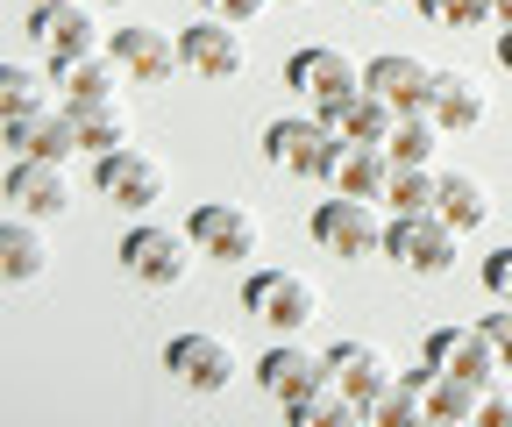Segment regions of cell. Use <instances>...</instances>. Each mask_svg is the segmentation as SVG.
Segmentation results:
<instances>
[{
  "label": "cell",
  "mask_w": 512,
  "mask_h": 427,
  "mask_svg": "<svg viewBox=\"0 0 512 427\" xmlns=\"http://www.w3.org/2000/svg\"><path fill=\"white\" fill-rule=\"evenodd\" d=\"M313 242H320L328 257L363 264V257H384V221L370 214V200L335 193V200H320V207H313Z\"/></svg>",
  "instance_id": "cell-5"
},
{
  "label": "cell",
  "mask_w": 512,
  "mask_h": 427,
  "mask_svg": "<svg viewBox=\"0 0 512 427\" xmlns=\"http://www.w3.org/2000/svg\"><path fill=\"white\" fill-rule=\"evenodd\" d=\"M363 8H392V0H363Z\"/></svg>",
  "instance_id": "cell-40"
},
{
  "label": "cell",
  "mask_w": 512,
  "mask_h": 427,
  "mask_svg": "<svg viewBox=\"0 0 512 427\" xmlns=\"http://www.w3.org/2000/svg\"><path fill=\"white\" fill-rule=\"evenodd\" d=\"M335 193H356V200H384V178H392V150L384 143H356V136H335L328 164H320Z\"/></svg>",
  "instance_id": "cell-17"
},
{
  "label": "cell",
  "mask_w": 512,
  "mask_h": 427,
  "mask_svg": "<svg viewBox=\"0 0 512 427\" xmlns=\"http://www.w3.org/2000/svg\"><path fill=\"white\" fill-rule=\"evenodd\" d=\"M484 392L477 378H456V371H434L427 378V427H477L484 420Z\"/></svg>",
  "instance_id": "cell-22"
},
{
  "label": "cell",
  "mask_w": 512,
  "mask_h": 427,
  "mask_svg": "<svg viewBox=\"0 0 512 427\" xmlns=\"http://www.w3.org/2000/svg\"><path fill=\"white\" fill-rule=\"evenodd\" d=\"M192 242H200V257H214V264H249L256 250H264V221H256L249 207H235V200H207V207H192Z\"/></svg>",
  "instance_id": "cell-8"
},
{
  "label": "cell",
  "mask_w": 512,
  "mask_h": 427,
  "mask_svg": "<svg viewBox=\"0 0 512 427\" xmlns=\"http://www.w3.org/2000/svg\"><path fill=\"white\" fill-rule=\"evenodd\" d=\"M484 292L498 299V307H512V242H498V250L484 257Z\"/></svg>",
  "instance_id": "cell-32"
},
{
  "label": "cell",
  "mask_w": 512,
  "mask_h": 427,
  "mask_svg": "<svg viewBox=\"0 0 512 427\" xmlns=\"http://www.w3.org/2000/svg\"><path fill=\"white\" fill-rule=\"evenodd\" d=\"M320 121H328L335 136H356V143H392L399 107H392V100H377V93L363 86V93H349V100H335V107H320Z\"/></svg>",
  "instance_id": "cell-21"
},
{
  "label": "cell",
  "mask_w": 512,
  "mask_h": 427,
  "mask_svg": "<svg viewBox=\"0 0 512 427\" xmlns=\"http://www.w3.org/2000/svg\"><path fill=\"white\" fill-rule=\"evenodd\" d=\"M164 371H171L178 385H192V392H228L235 371H242V356H235V342L192 328V335H171V342H164Z\"/></svg>",
  "instance_id": "cell-9"
},
{
  "label": "cell",
  "mask_w": 512,
  "mask_h": 427,
  "mask_svg": "<svg viewBox=\"0 0 512 427\" xmlns=\"http://www.w3.org/2000/svg\"><path fill=\"white\" fill-rule=\"evenodd\" d=\"M107 57H114L136 86H171V79L185 72L178 36H164V29H114V36H107Z\"/></svg>",
  "instance_id": "cell-14"
},
{
  "label": "cell",
  "mask_w": 512,
  "mask_h": 427,
  "mask_svg": "<svg viewBox=\"0 0 512 427\" xmlns=\"http://www.w3.org/2000/svg\"><path fill=\"white\" fill-rule=\"evenodd\" d=\"M484 335L498 342V356H505V371H512V307H505V314H484Z\"/></svg>",
  "instance_id": "cell-34"
},
{
  "label": "cell",
  "mask_w": 512,
  "mask_h": 427,
  "mask_svg": "<svg viewBox=\"0 0 512 427\" xmlns=\"http://www.w3.org/2000/svg\"><path fill=\"white\" fill-rule=\"evenodd\" d=\"M242 307L264 321L271 335H306V328L320 321V285L299 278V271L264 264V271H249V278H242Z\"/></svg>",
  "instance_id": "cell-1"
},
{
  "label": "cell",
  "mask_w": 512,
  "mask_h": 427,
  "mask_svg": "<svg viewBox=\"0 0 512 427\" xmlns=\"http://www.w3.org/2000/svg\"><path fill=\"white\" fill-rule=\"evenodd\" d=\"M271 0H200V15H228V22H256Z\"/></svg>",
  "instance_id": "cell-33"
},
{
  "label": "cell",
  "mask_w": 512,
  "mask_h": 427,
  "mask_svg": "<svg viewBox=\"0 0 512 427\" xmlns=\"http://www.w3.org/2000/svg\"><path fill=\"white\" fill-rule=\"evenodd\" d=\"M328 371H335V385L363 406V399H377L384 385H392L399 371H392V356H384L377 342H335L328 349Z\"/></svg>",
  "instance_id": "cell-20"
},
{
  "label": "cell",
  "mask_w": 512,
  "mask_h": 427,
  "mask_svg": "<svg viewBox=\"0 0 512 427\" xmlns=\"http://www.w3.org/2000/svg\"><path fill=\"white\" fill-rule=\"evenodd\" d=\"M335 371H328V349H306L299 335H278L264 356H256V385H264L278 406L292 399V392H313V385H328Z\"/></svg>",
  "instance_id": "cell-13"
},
{
  "label": "cell",
  "mask_w": 512,
  "mask_h": 427,
  "mask_svg": "<svg viewBox=\"0 0 512 427\" xmlns=\"http://www.w3.org/2000/svg\"><path fill=\"white\" fill-rule=\"evenodd\" d=\"M420 356L434 363V371H456V378H477V385H491V378L505 371V356H498V342L484 335V321H477V328H434V335L420 342Z\"/></svg>",
  "instance_id": "cell-15"
},
{
  "label": "cell",
  "mask_w": 512,
  "mask_h": 427,
  "mask_svg": "<svg viewBox=\"0 0 512 427\" xmlns=\"http://www.w3.org/2000/svg\"><path fill=\"white\" fill-rule=\"evenodd\" d=\"M285 420H292V427H349V420H363V413H356V399L328 378V385H313V392H292V399H285Z\"/></svg>",
  "instance_id": "cell-26"
},
{
  "label": "cell",
  "mask_w": 512,
  "mask_h": 427,
  "mask_svg": "<svg viewBox=\"0 0 512 427\" xmlns=\"http://www.w3.org/2000/svg\"><path fill=\"white\" fill-rule=\"evenodd\" d=\"M363 86H370L377 100H392L399 114H413V107H427V86H434V72L420 65V57H406V50H384V57H370Z\"/></svg>",
  "instance_id": "cell-19"
},
{
  "label": "cell",
  "mask_w": 512,
  "mask_h": 427,
  "mask_svg": "<svg viewBox=\"0 0 512 427\" xmlns=\"http://www.w3.org/2000/svg\"><path fill=\"white\" fill-rule=\"evenodd\" d=\"M29 29H36V50L57 65H72V57H100L114 29H100V8L93 0H64V8H29Z\"/></svg>",
  "instance_id": "cell-3"
},
{
  "label": "cell",
  "mask_w": 512,
  "mask_h": 427,
  "mask_svg": "<svg viewBox=\"0 0 512 427\" xmlns=\"http://www.w3.org/2000/svg\"><path fill=\"white\" fill-rule=\"evenodd\" d=\"M413 8H420L434 29H484V22H498L491 0H413Z\"/></svg>",
  "instance_id": "cell-30"
},
{
  "label": "cell",
  "mask_w": 512,
  "mask_h": 427,
  "mask_svg": "<svg viewBox=\"0 0 512 427\" xmlns=\"http://www.w3.org/2000/svg\"><path fill=\"white\" fill-rule=\"evenodd\" d=\"M427 107H434V121H441L448 136H463V129H484L491 93H484V79H477V72L441 65V72H434V86H427Z\"/></svg>",
  "instance_id": "cell-18"
},
{
  "label": "cell",
  "mask_w": 512,
  "mask_h": 427,
  "mask_svg": "<svg viewBox=\"0 0 512 427\" xmlns=\"http://www.w3.org/2000/svg\"><path fill=\"white\" fill-rule=\"evenodd\" d=\"M8 150H15V157H50V164L86 157L79 107H36V114H15V121H8Z\"/></svg>",
  "instance_id": "cell-11"
},
{
  "label": "cell",
  "mask_w": 512,
  "mask_h": 427,
  "mask_svg": "<svg viewBox=\"0 0 512 427\" xmlns=\"http://www.w3.org/2000/svg\"><path fill=\"white\" fill-rule=\"evenodd\" d=\"M192 228H157V221H136L121 235V271L136 278V285H150V292H171V285H185V271H192Z\"/></svg>",
  "instance_id": "cell-2"
},
{
  "label": "cell",
  "mask_w": 512,
  "mask_h": 427,
  "mask_svg": "<svg viewBox=\"0 0 512 427\" xmlns=\"http://www.w3.org/2000/svg\"><path fill=\"white\" fill-rule=\"evenodd\" d=\"M64 107H72V100H64ZM79 129H86V157H114V150L136 143V121H128L121 100H107V107H79Z\"/></svg>",
  "instance_id": "cell-27"
},
{
  "label": "cell",
  "mask_w": 512,
  "mask_h": 427,
  "mask_svg": "<svg viewBox=\"0 0 512 427\" xmlns=\"http://www.w3.org/2000/svg\"><path fill=\"white\" fill-rule=\"evenodd\" d=\"M121 65L100 50V57H72V65H57V86H64V100L72 107H107V100H121Z\"/></svg>",
  "instance_id": "cell-24"
},
{
  "label": "cell",
  "mask_w": 512,
  "mask_h": 427,
  "mask_svg": "<svg viewBox=\"0 0 512 427\" xmlns=\"http://www.w3.org/2000/svg\"><path fill=\"white\" fill-rule=\"evenodd\" d=\"M328 150H335V129H328L320 114H313V121L285 114V121H271V129H264V157H271L278 171H299V178H320Z\"/></svg>",
  "instance_id": "cell-16"
},
{
  "label": "cell",
  "mask_w": 512,
  "mask_h": 427,
  "mask_svg": "<svg viewBox=\"0 0 512 427\" xmlns=\"http://www.w3.org/2000/svg\"><path fill=\"white\" fill-rule=\"evenodd\" d=\"M93 193L107 207H128V214H150L164 200V164L143 150V143H128L114 157H93Z\"/></svg>",
  "instance_id": "cell-6"
},
{
  "label": "cell",
  "mask_w": 512,
  "mask_h": 427,
  "mask_svg": "<svg viewBox=\"0 0 512 427\" xmlns=\"http://www.w3.org/2000/svg\"><path fill=\"white\" fill-rule=\"evenodd\" d=\"M441 121H434V107H413V114H399V129H392V143H384V150H392L399 164H434V150H441Z\"/></svg>",
  "instance_id": "cell-29"
},
{
  "label": "cell",
  "mask_w": 512,
  "mask_h": 427,
  "mask_svg": "<svg viewBox=\"0 0 512 427\" xmlns=\"http://www.w3.org/2000/svg\"><path fill=\"white\" fill-rule=\"evenodd\" d=\"M434 193H441L434 164H399L392 157V178H384V207L392 214H420V207H434Z\"/></svg>",
  "instance_id": "cell-28"
},
{
  "label": "cell",
  "mask_w": 512,
  "mask_h": 427,
  "mask_svg": "<svg viewBox=\"0 0 512 427\" xmlns=\"http://www.w3.org/2000/svg\"><path fill=\"white\" fill-rule=\"evenodd\" d=\"M498 65H505V72H512V22H505V29H498Z\"/></svg>",
  "instance_id": "cell-36"
},
{
  "label": "cell",
  "mask_w": 512,
  "mask_h": 427,
  "mask_svg": "<svg viewBox=\"0 0 512 427\" xmlns=\"http://www.w3.org/2000/svg\"><path fill=\"white\" fill-rule=\"evenodd\" d=\"M93 8H100V15H128V8H136V0H93Z\"/></svg>",
  "instance_id": "cell-37"
},
{
  "label": "cell",
  "mask_w": 512,
  "mask_h": 427,
  "mask_svg": "<svg viewBox=\"0 0 512 427\" xmlns=\"http://www.w3.org/2000/svg\"><path fill=\"white\" fill-rule=\"evenodd\" d=\"M285 86H292V93H306V100H313V114H320V107H335V100L363 93V65H356L349 50H335V43H313V50H292Z\"/></svg>",
  "instance_id": "cell-10"
},
{
  "label": "cell",
  "mask_w": 512,
  "mask_h": 427,
  "mask_svg": "<svg viewBox=\"0 0 512 427\" xmlns=\"http://www.w3.org/2000/svg\"><path fill=\"white\" fill-rule=\"evenodd\" d=\"M484 427H512V392H484Z\"/></svg>",
  "instance_id": "cell-35"
},
{
  "label": "cell",
  "mask_w": 512,
  "mask_h": 427,
  "mask_svg": "<svg viewBox=\"0 0 512 427\" xmlns=\"http://www.w3.org/2000/svg\"><path fill=\"white\" fill-rule=\"evenodd\" d=\"M22 8H64V0H22Z\"/></svg>",
  "instance_id": "cell-39"
},
{
  "label": "cell",
  "mask_w": 512,
  "mask_h": 427,
  "mask_svg": "<svg viewBox=\"0 0 512 427\" xmlns=\"http://www.w3.org/2000/svg\"><path fill=\"white\" fill-rule=\"evenodd\" d=\"M384 257L406 264V271H420V278H441L448 264H456V228H448L434 207L392 214V221H384Z\"/></svg>",
  "instance_id": "cell-4"
},
{
  "label": "cell",
  "mask_w": 512,
  "mask_h": 427,
  "mask_svg": "<svg viewBox=\"0 0 512 427\" xmlns=\"http://www.w3.org/2000/svg\"><path fill=\"white\" fill-rule=\"evenodd\" d=\"M72 171L50 164V157H15L8 171V214H29V221H57V214H72Z\"/></svg>",
  "instance_id": "cell-12"
},
{
  "label": "cell",
  "mask_w": 512,
  "mask_h": 427,
  "mask_svg": "<svg viewBox=\"0 0 512 427\" xmlns=\"http://www.w3.org/2000/svg\"><path fill=\"white\" fill-rule=\"evenodd\" d=\"M0 271H8V285H36L50 271V242L29 214H8L0 221Z\"/></svg>",
  "instance_id": "cell-23"
},
{
  "label": "cell",
  "mask_w": 512,
  "mask_h": 427,
  "mask_svg": "<svg viewBox=\"0 0 512 427\" xmlns=\"http://www.w3.org/2000/svg\"><path fill=\"white\" fill-rule=\"evenodd\" d=\"M491 15H498V22H512V0H491Z\"/></svg>",
  "instance_id": "cell-38"
},
{
  "label": "cell",
  "mask_w": 512,
  "mask_h": 427,
  "mask_svg": "<svg viewBox=\"0 0 512 427\" xmlns=\"http://www.w3.org/2000/svg\"><path fill=\"white\" fill-rule=\"evenodd\" d=\"M434 214L456 228V235H470V228H484L491 221V193H484V178H463V171H441V193H434Z\"/></svg>",
  "instance_id": "cell-25"
},
{
  "label": "cell",
  "mask_w": 512,
  "mask_h": 427,
  "mask_svg": "<svg viewBox=\"0 0 512 427\" xmlns=\"http://www.w3.org/2000/svg\"><path fill=\"white\" fill-rule=\"evenodd\" d=\"M178 57H185V72H200V86H228V79H242V65H249L242 22H228V15H200L192 29H178Z\"/></svg>",
  "instance_id": "cell-7"
},
{
  "label": "cell",
  "mask_w": 512,
  "mask_h": 427,
  "mask_svg": "<svg viewBox=\"0 0 512 427\" xmlns=\"http://www.w3.org/2000/svg\"><path fill=\"white\" fill-rule=\"evenodd\" d=\"M43 107V79L29 72V65H8V72H0V114H36Z\"/></svg>",
  "instance_id": "cell-31"
}]
</instances>
